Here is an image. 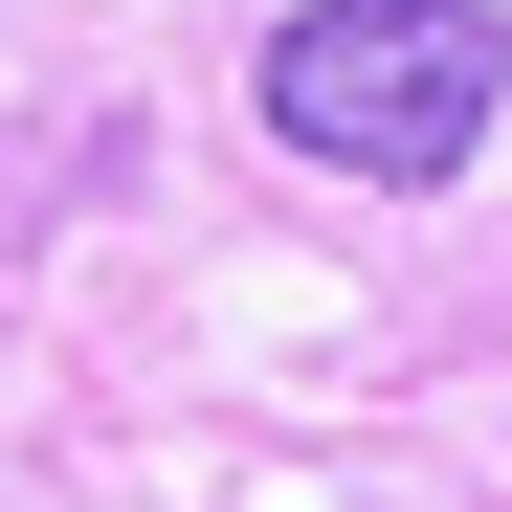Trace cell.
Listing matches in <instances>:
<instances>
[{"label": "cell", "mask_w": 512, "mask_h": 512, "mask_svg": "<svg viewBox=\"0 0 512 512\" xmlns=\"http://www.w3.org/2000/svg\"><path fill=\"white\" fill-rule=\"evenodd\" d=\"M245 112H268L312 179L446 201L490 156V112H512V23H490V0H290L268 67H245Z\"/></svg>", "instance_id": "6da1fadb"}]
</instances>
